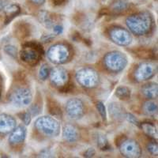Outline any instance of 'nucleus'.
<instances>
[{
    "label": "nucleus",
    "mask_w": 158,
    "mask_h": 158,
    "mask_svg": "<svg viewBox=\"0 0 158 158\" xmlns=\"http://www.w3.org/2000/svg\"><path fill=\"white\" fill-rule=\"evenodd\" d=\"M63 137L68 142H75L78 140L79 132L77 128L71 124L65 125L63 129Z\"/></svg>",
    "instance_id": "2eb2a0df"
},
{
    "label": "nucleus",
    "mask_w": 158,
    "mask_h": 158,
    "mask_svg": "<svg viewBox=\"0 0 158 158\" xmlns=\"http://www.w3.org/2000/svg\"><path fill=\"white\" fill-rule=\"evenodd\" d=\"M16 120L7 114H0V134L7 135L16 127Z\"/></svg>",
    "instance_id": "ddd939ff"
},
{
    "label": "nucleus",
    "mask_w": 158,
    "mask_h": 158,
    "mask_svg": "<svg viewBox=\"0 0 158 158\" xmlns=\"http://www.w3.org/2000/svg\"><path fill=\"white\" fill-rule=\"evenodd\" d=\"M29 112L31 114V115H37L40 112V108L37 105H32L29 109Z\"/></svg>",
    "instance_id": "2f4dec72"
},
{
    "label": "nucleus",
    "mask_w": 158,
    "mask_h": 158,
    "mask_svg": "<svg viewBox=\"0 0 158 158\" xmlns=\"http://www.w3.org/2000/svg\"><path fill=\"white\" fill-rule=\"evenodd\" d=\"M97 110H98L99 113L101 114L103 119L105 120L107 118V112H106V108H105L104 104H103L102 102H98L97 104Z\"/></svg>",
    "instance_id": "c756f323"
},
{
    "label": "nucleus",
    "mask_w": 158,
    "mask_h": 158,
    "mask_svg": "<svg viewBox=\"0 0 158 158\" xmlns=\"http://www.w3.org/2000/svg\"><path fill=\"white\" fill-rule=\"evenodd\" d=\"M29 1H30L31 2H32V3L36 4V5H41V4H43L46 0H29Z\"/></svg>",
    "instance_id": "c9c22d12"
},
{
    "label": "nucleus",
    "mask_w": 158,
    "mask_h": 158,
    "mask_svg": "<svg viewBox=\"0 0 158 158\" xmlns=\"http://www.w3.org/2000/svg\"><path fill=\"white\" fill-rule=\"evenodd\" d=\"M128 29L137 36L149 33L153 25V18L149 12H140L128 17L126 20Z\"/></svg>",
    "instance_id": "f257e3e1"
},
{
    "label": "nucleus",
    "mask_w": 158,
    "mask_h": 158,
    "mask_svg": "<svg viewBox=\"0 0 158 158\" xmlns=\"http://www.w3.org/2000/svg\"><path fill=\"white\" fill-rule=\"evenodd\" d=\"M3 8H4L3 3H2V1H0V11L2 10H3Z\"/></svg>",
    "instance_id": "e433bc0d"
},
{
    "label": "nucleus",
    "mask_w": 158,
    "mask_h": 158,
    "mask_svg": "<svg viewBox=\"0 0 158 158\" xmlns=\"http://www.w3.org/2000/svg\"><path fill=\"white\" fill-rule=\"evenodd\" d=\"M147 150L149 153L153 156H157L158 155V146L157 143L155 142H149L147 145Z\"/></svg>",
    "instance_id": "bb28decb"
},
{
    "label": "nucleus",
    "mask_w": 158,
    "mask_h": 158,
    "mask_svg": "<svg viewBox=\"0 0 158 158\" xmlns=\"http://www.w3.org/2000/svg\"><path fill=\"white\" fill-rule=\"evenodd\" d=\"M143 111L149 116H154L157 113V104L153 101H147L143 104Z\"/></svg>",
    "instance_id": "412c9836"
},
{
    "label": "nucleus",
    "mask_w": 158,
    "mask_h": 158,
    "mask_svg": "<svg viewBox=\"0 0 158 158\" xmlns=\"http://www.w3.org/2000/svg\"><path fill=\"white\" fill-rule=\"evenodd\" d=\"M26 136V128L23 125L16 127L10 132L9 142L11 145H19L24 142Z\"/></svg>",
    "instance_id": "4468645a"
},
{
    "label": "nucleus",
    "mask_w": 158,
    "mask_h": 158,
    "mask_svg": "<svg viewBox=\"0 0 158 158\" xmlns=\"http://www.w3.org/2000/svg\"><path fill=\"white\" fill-rule=\"evenodd\" d=\"M44 53L42 47L36 42H29L23 45L21 52V59L27 64L33 66L40 61V56Z\"/></svg>",
    "instance_id": "20e7f679"
},
{
    "label": "nucleus",
    "mask_w": 158,
    "mask_h": 158,
    "mask_svg": "<svg viewBox=\"0 0 158 158\" xmlns=\"http://www.w3.org/2000/svg\"><path fill=\"white\" fill-rule=\"evenodd\" d=\"M50 68H49V66L48 64H43L40 67L39 70V78L42 81H45L46 79L48 77L49 74H50Z\"/></svg>",
    "instance_id": "393cba45"
},
{
    "label": "nucleus",
    "mask_w": 158,
    "mask_h": 158,
    "mask_svg": "<svg viewBox=\"0 0 158 158\" xmlns=\"http://www.w3.org/2000/svg\"><path fill=\"white\" fill-rule=\"evenodd\" d=\"M104 64L109 71L118 73L126 67L127 59L122 52L114 51L105 55L104 57Z\"/></svg>",
    "instance_id": "f03ea898"
},
{
    "label": "nucleus",
    "mask_w": 158,
    "mask_h": 158,
    "mask_svg": "<svg viewBox=\"0 0 158 158\" xmlns=\"http://www.w3.org/2000/svg\"><path fill=\"white\" fill-rule=\"evenodd\" d=\"M140 1H142V2H145V1H146V0H140Z\"/></svg>",
    "instance_id": "4c0bfd02"
},
{
    "label": "nucleus",
    "mask_w": 158,
    "mask_h": 158,
    "mask_svg": "<svg viewBox=\"0 0 158 158\" xmlns=\"http://www.w3.org/2000/svg\"><path fill=\"white\" fill-rule=\"evenodd\" d=\"M18 116L22 120V122L24 123L25 125H29L32 120V115L29 113V111H26V112H22V113L18 114Z\"/></svg>",
    "instance_id": "a878e982"
},
{
    "label": "nucleus",
    "mask_w": 158,
    "mask_h": 158,
    "mask_svg": "<svg viewBox=\"0 0 158 158\" xmlns=\"http://www.w3.org/2000/svg\"><path fill=\"white\" fill-rule=\"evenodd\" d=\"M118 147L121 154L126 157L138 158L142 155V149L139 144L133 139L126 138L121 142Z\"/></svg>",
    "instance_id": "6e6552de"
},
{
    "label": "nucleus",
    "mask_w": 158,
    "mask_h": 158,
    "mask_svg": "<svg viewBox=\"0 0 158 158\" xmlns=\"http://www.w3.org/2000/svg\"><path fill=\"white\" fill-rule=\"evenodd\" d=\"M51 82L56 87L63 88L68 83L69 75L67 71L62 67H55L50 70Z\"/></svg>",
    "instance_id": "f8f14e48"
},
{
    "label": "nucleus",
    "mask_w": 158,
    "mask_h": 158,
    "mask_svg": "<svg viewBox=\"0 0 158 158\" xmlns=\"http://www.w3.org/2000/svg\"><path fill=\"white\" fill-rule=\"evenodd\" d=\"M49 110H50V112L52 115H56V116H59V115H62L61 108H59L58 105H50L49 107Z\"/></svg>",
    "instance_id": "7c9ffc66"
},
{
    "label": "nucleus",
    "mask_w": 158,
    "mask_h": 158,
    "mask_svg": "<svg viewBox=\"0 0 158 158\" xmlns=\"http://www.w3.org/2000/svg\"><path fill=\"white\" fill-rule=\"evenodd\" d=\"M108 110H109L110 115L113 118H115L117 120L122 119L125 117V112H124V109L122 107L119 105V104L117 103H111L110 104L109 107H108Z\"/></svg>",
    "instance_id": "6ab92c4d"
},
{
    "label": "nucleus",
    "mask_w": 158,
    "mask_h": 158,
    "mask_svg": "<svg viewBox=\"0 0 158 158\" xmlns=\"http://www.w3.org/2000/svg\"><path fill=\"white\" fill-rule=\"evenodd\" d=\"M115 95L118 97L119 100H123V101H126L130 99L131 95V89L129 88H127V86H118V88L115 90Z\"/></svg>",
    "instance_id": "5701e85b"
},
{
    "label": "nucleus",
    "mask_w": 158,
    "mask_h": 158,
    "mask_svg": "<svg viewBox=\"0 0 158 158\" xmlns=\"http://www.w3.org/2000/svg\"><path fill=\"white\" fill-rule=\"evenodd\" d=\"M110 39L119 46H127L132 41L131 33L121 27L111 28L109 31Z\"/></svg>",
    "instance_id": "9d476101"
},
{
    "label": "nucleus",
    "mask_w": 158,
    "mask_h": 158,
    "mask_svg": "<svg viewBox=\"0 0 158 158\" xmlns=\"http://www.w3.org/2000/svg\"><path fill=\"white\" fill-rule=\"evenodd\" d=\"M47 56L52 63L55 64H63L68 60L70 51L66 45L57 44L48 50Z\"/></svg>",
    "instance_id": "423d86ee"
},
{
    "label": "nucleus",
    "mask_w": 158,
    "mask_h": 158,
    "mask_svg": "<svg viewBox=\"0 0 158 158\" xmlns=\"http://www.w3.org/2000/svg\"><path fill=\"white\" fill-rule=\"evenodd\" d=\"M124 118H126L127 120L130 123L133 124L135 126L140 127V122L137 119L136 117L134 115H132L131 113H126L125 114V117Z\"/></svg>",
    "instance_id": "c85d7f7f"
},
{
    "label": "nucleus",
    "mask_w": 158,
    "mask_h": 158,
    "mask_svg": "<svg viewBox=\"0 0 158 158\" xmlns=\"http://www.w3.org/2000/svg\"><path fill=\"white\" fill-rule=\"evenodd\" d=\"M35 127L38 131L47 137H56L60 132V125L54 118L50 116H42L35 122Z\"/></svg>",
    "instance_id": "7ed1b4c3"
},
{
    "label": "nucleus",
    "mask_w": 158,
    "mask_h": 158,
    "mask_svg": "<svg viewBox=\"0 0 158 158\" xmlns=\"http://www.w3.org/2000/svg\"><path fill=\"white\" fill-rule=\"evenodd\" d=\"M4 51L7 55L10 56L13 58H16L17 54H18V50L16 47L13 46V45H6L4 48Z\"/></svg>",
    "instance_id": "cd10ccee"
},
{
    "label": "nucleus",
    "mask_w": 158,
    "mask_h": 158,
    "mask_svg": "<svg viewBox=\"0 0 158 158\" xmlns=\"http://www.w3.org/2000/svg\"><path fill=\"white\" fill-rule=\"evenodd\" d=\"M9 99L14 106L24 108L29 105L32 102V95L29 89L18 88L11 93Z\"/></svg>",
    "instance_id": "0eeeda50"
},
{
    "label": "nucleus",
    "mask_w": 158,
    "mask_h": 158,
    "mask_svg": "<svg viewBox=\"0 0 158 158\" xmlns=\"http://www.w3.org/2000/svg\"><path fill=\"white\" fill-rule=\"evenodd\" d=\"M52 29H53V32H54V33H56V35L61 34V33H63V26L60 25H58V24L55 25L54 26L52 27Z\"/></svg>",
    "instance_id": "72a5a7b5"
},
{
    "label": "nucleus",
    "mask_w": 158,
    "mask_h": 158,
    "mask_svg": "<svg viewBox=\"0 0 158 158\" xmlns=\"http://www.w3.org/2000/svg\"><path fill=\"white\" fill-rule=\"evenodd\" d=\"M130 3L127 0H115L110 6V10L115 15L121 14L129 8Z\"/></svg>",
    "instance_id": "a211bd4d"
},
{
    "label": "nucleus",
    "mask_w": 158,
    "mask_h": 158,
    "mask_svg": "<svg viewBox=\"0 0 158 158\" xmlns=\"http://www.w3.org/2000/svg\"><path fill=\"white\" fill-rule=\"evenodd\" d=\"M96 154V151L94 148H89L88 149L85 151L84 156L85 157H93Z\"/></svg>",
    "instance_id": "473e14b6"
},
{
    "label": "nucleus",
    "mask_w": 158,
    "mask_h": 158,
    "mask_svg": "<svg viewBox=\"0 0 158 158\" xmlns=\"http://www.w3.org/2000/svg\"><path fill=\"white\" fill-rule=\"evenodd\" d=\"M66 111L72 119L77 120L84 115L85 106L82 101L79 98H72L66 104Z\"/></svg>",
    "instance_id": "1a4fd4ad"
},
{
    "label": "nucleus",
    "mask_w": 158,
    "mask_h": 158,
    "mask_svg": "<svg viewBox=\"0 0 158 158\" xmlns=\"http://www.w3.org/2000/svg\"><path fill=\"white\" fill-rule=\"evenodd\" d=\"M142 94L148 99H156L158 95L157 84L149 82L142 87Z\"/></svg>",
    "instance_id": "f3484780"
},
{
    "label": "nucleus",
    "mask_w": 158,
    "mask_h": 158,
    "mask_svg": "<svg viewBox=\"0 0 158 158\" xmlns=\"http://www.w3.org/2000/svg\"><path fill=\"white\" fill-rule=\"evenodd\" d=\"M156 65L152 63L146 62L138 65L135 72V80L138 81H147L156 74Z\"/></svg>",
    "instance_id": "9b49d317"
},
{
    "label": "nucleus",
    "mask_w": 158,
    "mask_h": 158,
    "mask_svg": "<svg viewBox=\"0 0 158 158\" xmlns=\"http://www.w3.org/2000/svg\"><path fill=\"white\" fill-rule=\"evenodd\" d=\"M39 20L40 23L43 24L45 27L47 28H51L54 26V22H53V19L51 17L50 14L48 12H45V11H42V12H40L39 14Z\"/></svg>",
    "instance_id": "4be33fe9"
},
{
    "label": "nucleus",
    "mask_w": 158,
    "mask_h": 158,
    "mask_svg": "<svg viewBox=\"0 0 158 158\" xmlns=\"http://www.w3.org/2000/svg\"><path fill=\"white\" fill-rule=\"evenodd\" d=\"M3 11L5 14V25H7L17 15H19L21 9L17 4H10L4 6Z\"/></svg>",
    "instance_id": "dca6fc26"
},
{
    "label": "nucleus",
    "mask_w": 158,
    "mask_h": 158,
    "mask_svg": "<svg viewBox=\"0 0 158 158\" xmlns=\"http://www.w3.org/2000/svg\"><path fill=\"white\" fill-rule=\"evenodd\" d=\"M53 4L56 6H61L67 2V0H52Z\"/></svg>",
    "instance_id": "f704fd0d"
},
{
    "label": "nucleus",
    "mask_w": 158,
    "mask_h": 158,
    "mask_svg": "<svg viewBox=\"0 0 158 158\" xmlns=\"http://www.w3.org/2000/svg\"><path fill=\"white\" fill-rule=\"evenodd\" d=\"M140 127L144 131V133L149 138H153V139L157 138V130L154 124L149 122H144L142 123H140Z\"/></svg>",
    "instance_id": "aec40b11"
},
{
    "label": "nucleus",
    "mask_w": 158,
    "mask_h": 158,
    "mask_svg": "<svg viewBox=\"0 0 158 158\" xmlns=\"http://www.w3.org/2000/svg\"><path fill=\"white\" fill-rule=\"evenodd\" d=\"M76 79L81 86L87 89L96 88L100 81L98 73L91 67H84L77 70Z\"/></svg>",
    "instance_id": "39448f33"
},
{
    "label": "nucleus",
    "mask_w": 158,
    "mask_h": 158,
    "mask_svg": "<svg viewBox=\"0 0 158 158\" xmlns=\"http://www.w3.org/2000/svg\"><path fill=\"white\" fill-rule=\"evenodd\" d=\"M97 146L100 148V149L104 151L108 150L109 149H111V146H109L108 144V140H107L106 137L104 135H97Z\"/></svg>",
    "instance_id": "b1692460"
}]
</instances>
